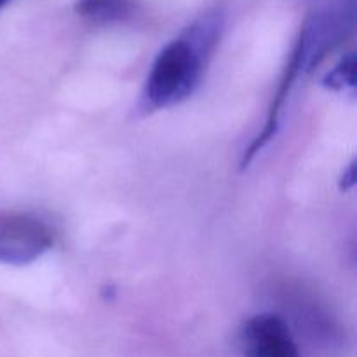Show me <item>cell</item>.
<instances>
[{
    "label": "cell",
    "instance_id": "obj_3",
    "mask_svg": "<svg viewBox=\"0 0 357 357\" xmlns=\"http://www.w3.org/2000/svg\"><path fill=\"white\" fill-rule=\"evenodd\" d=\"M244 357H302L288 324L278 314H257L241 330Z\"/></svg>",
    "mask_w": 357,
    "mask_h": 357
},
{
    "label": "cell",
    "instance_id": "obj_2",
    "mask_svg": "<svg viewBox=\"0 0 357 357\" xmlns=\"http://www.w3.org/2000/svg\"><path fill=\"white\" fill-rule=\"evenodd\" d=\"M54 244L52 230L30 215L0 216V264L30 265Z\"/></svg>",
    "mask_w": 357,
    "mask_h": 357
},
{
    "label": "cell",
    "instance_id": "obj_4",
    "mask_svg": "<svg viewBox=\"0 0 357 357\" xmlns=\"http://www.w3.org/2000/svg\"><path fill=\"white\" fill-rule=\"evenodd\" d=\"M139 10L138 0H77L75 13L93 23H122Z\"/></svg>",
    "mask_w": 357,
    "mask_h": 357
},
{
    "label": "cell",
    "instance_id": "obj_6",
    "mask_svg": "<svg viewBox=\"0 0 357 357\" xmlns=\"http://www.w3.org/2000/svg\"><path fill=\"white\" fill-rule=\"evenodd\" d=\"M9 2H10V0H0V9H2L3 6H7Z\"/></svg>",
    "mask_w": 357,
    "mask_h": 357
},
{
    "label": "cell",
    "instance_id": "obj_1",
    "mask_svg": "<svg viewBox=\"0 0 357 357\" xmlns=\"http://www.w3.org/2000/svg\"><path fill=\"white\" fill-rule=\"evenodd\" d=\"M223 23L225 16L222 9L206 10L160 49L143 87L142 103L145 110L174 107L194 94L201 82L206 59L218 44Z\"/></svg>",
    "mask_w": 357,
    "mask_h": 357
},
{
    "label": "cell",
    "instance_id": "obj_5",
    "mask_svg": "<svg viewBox=\"0 0 357 357\" xmlns=\"http://www.w3.org/2000/svg\"><path fill=\"white\" fill-rule=\"evenodd\" d=\"M356 61L354 54H349L342 59L324 79V86L331 89H345V87H354L356 84Z\"/></svg>",
    "mask_w": 357,
    "mask_h": 357
}]
</instances>
